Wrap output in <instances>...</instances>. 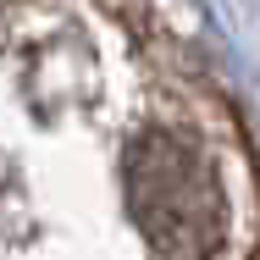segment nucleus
Wrapping results in <instances>:
<instances>
[{"instance_id":"nucleus-1","label":"nucleus","mask_w":260,"mask_h":260,"mask_svg":"<svg viewBox=\"0 0 260 260\" xmlns=\"http://www.w3.org/2000/svg\"><path fill=\"white\" fill-rule=\"evenodd\" d=\"M122 194L133 227L150 238V249L166 260H210L227 233V194L210 155L172 133L150 127L122 155Z\"/></svg>"}]
</instances>
